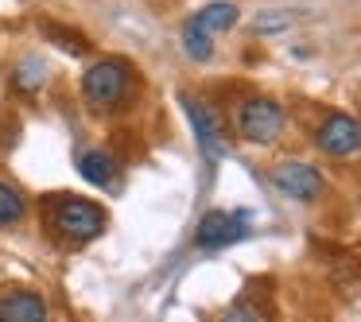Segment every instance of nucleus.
<instances>
[{"instance_id": "nucleus-1", "label": "nucleus", "mask_w": 361, "mask_h": 322, "mask_svg": "<svg viewBox=\"0 0 361 322\" xmlns=\"http://www.w3.org/2000/svg\"><path fill=\"white\" fill-rule=\"evenodd\" d=\"M47 221L59 237H66V241H74V244L94 241V237H102L105 225H109L102 206L86 202V198H74V194H51L47 198Z\"/></svg>"}, {"instance_id": "nucleus-2", "label": "nucleus", "mask_w": 361, "mask_h": 322, "mask_svg": "<svg viewBox=\"0 0 361 322\" xmlns=\"http://www.w3.org/2000/svg\"><path fill=\"white\" fill-rule=\"evenodd\" d=\"M128 94H133V66L121 63V58H97L82 74V97L97 113L117 109Z\"/></svg>"}, {"instance_id": "nucleus-3", "label": "nucleus", "mask_w": 361, "mask_h": 322, "mask_svg": "<svg viewBox=\"0 0 361 322\" xmlns=\"http://www.w3.org/2000/svg\"><path fill=\"white\" fill-rule=\"evenodd\" d=\"M237 132L249 144H272L283 132V105L272 97H252L237 109Z\"/></svg>"}, {"instance_id": "nucleus-4", "label": "nucleus", "mask_w": 361, "mask_h": 322, "mask_svg": "<svg viewBox=\"0 0 361 322\" xmlns=\"http://www.w3.org/2000/svg\"><path fill=\"white\" fill-rule=\"evenodd\" d=\"M241 237H249V213L245 210H210L195 229V244L206 252L237 244Z\"/></svg>"}, {"instance_id": "nucleus-5", "label": "nucleus", "mask_w": 361, "mask_h": 322, "mask_svg": "<svg viewBox=\"0 0 361 322\" xmlns=\"http://www.w3.org/2000/svg\"><path fill=\"white\" fill-rule=\"evenodd\" d=\"M179 101H183V113H187L190 128H195V140H198L202 159H206V163H218V159H226V140H221L218 117H214V113L206 109L198 97H190V94H183Z\"/></svg>"}, {"instance_id": "nucleus-6", "label": "nucleus", "mask_w": 361, "mask_h": 322, "mask_svg": "<svg viewBox=\"0 0 361 322\" xmlns=\"http://www.w3.org/2000/svg\"><path fill=\"white\" fill-rule=\"evenodd\" d=\"M272 187L280 194L295 198V202H314L322 194V175L311 163H299V159H283L272 167Z\"/></svg>"}, {"instance_id": "nucleus-7", "label": "nucleus", "mask_w": 361, "mask_h": 322, "mask_svg": "<svg viewBox=\"0 0 361 322\" xmlns=\"http://www.w3.org/2000/svg\"><path fill=\"white\" fill-rule=\"evenodd\" d=\"M314 144H319V151H326V156H334V159L353 156V151L361 148V125L350 113H330L319 125V132H314Z\"/></svg>"}, {"instance_id": "nucleus-8", "label": "nucleus", "mask_w": 361, "mask_h": 322, "mask_svg": "<svg viewBox=\"0 0 361 322\" xmlns=\"http://www.w3.org/2000/svg\"><path fill=\"white\" fill-rule=\"evenodd\" d=\"M0 322H47V299L27 287L4 291L0 295Z\"/></svg>"}, {"instance_id": "nucleus-9", "label": "nucleus", "mask_w": 361, "mask_h": 322, "mask_svg": "<svg viewBox=\"0 0 361 322\" xmlns=\"http://www.w3.org/2000/svg\"><path fill=\"white\" fill-rule=\"evenodd\" d=\"M241 20V8H237L233 0H214V4H206V8H198L195 16H190V24L198 27V32H206L214 39V35L229 32V27Z\"/></svg>"}, {"instance_id": "nucleus-10", "label": "nucleus", "mask_w": 361, "mask_h": 322, "mask_svg": "<svg viewBox=\"0 0 361 322\" xmlns=\"http://www.w3.org/2000/svg\"><path fill=\"white\" fill-rule=\"evenodd\" d=\"M78 171L82 179L90 182V187H109L113 179H117V159H113V151L105 148H90L78 156Z\"/></svg>"}, {"instance_id": "nucleus-11", "label": "nucleus", "mask_w": 361, "mask_h": 322, "mask_svg": "<svg viewBox=\"0 0 361 322\" xmlns=\"http://www.w3.org/2000/svg\"><path fill=\"white\" fill-rule=\"evenodd\" d=\"M47 78H51V66L43 63L39 55H27V58H20L16 63V70H12V86L20 89V94H39L43 86H47Z\"/></svg>"}, {"instance_id": "nucleus-12", "label": "nucleus", "mask_w": 361, "mask_h": 322, "mask_svg": "<svg viewBox=\"0 0 361 322\" xmlns=\"http://www.w3.org/2000/svg\"><path fill=\"white\" fill-rule=\"evenodd\" d=\"M183 51H187L195 63H210L214 58V39L206 32H198V27L187 20V24H183Z\"/></svg>"}, {"instance_id": "nucleus-13", "label": "nucleus", "mask_w": 361, "mask_h": 322, "mask_svg": "<svg viewBox=\"0 0 361 322\" xmlns=\"http://www.w3.org/2000/svg\"><path fill=\"white\" fill-rule=\"evenodd\" d=\"M27 213V202L12 182H0V225H16Z\"/></svg>"}, {"instance_id": "nucleus-14", "label": "nucleus", "mask_w": 361, "mask_h": 322, "mask_svg": "<svg viewBox=\"0 0 361 322\" xmlns=\"http://www.w3.org/2000/svg\"><path fill=\"white\" fill-rule=\"evenodd\" d=\"M221 322H260V314L252 311V306H245V303H237V306H229L226 314H221Z\"/></svg>"}, {"instance_id": "nucleus-15", "label": "nucleus", "mask_w": 361, "mask_h": 322, "mask_svg": "<svg viewBox=\"0 0 361 322\" xmlns=\"http://www.w3.org/2000/svg\"><path fill=\"white\" fill-rule=\"evenodd\" d=\"M47 32H51V35H63V39H71V35H66L63 27H55V24H47ZM66 51H71V55H86V39H82V35H74V43H66Z\"/></svg>"}, {"instance_id": "nucleus-16", "label": "nucleus", "mask_w": 361, "mask_h": 322, "mask_svg": "<svg viewBox=\"0 0 361 322\" xmlns=\"http://www.w3.org/2000/svg\"><path fill=\"white\" fill-rule=\"evenodd\" d=\"M291 24V16H264V20H257V32H276V27H288Z\"/></svg>"}]
</instances>
